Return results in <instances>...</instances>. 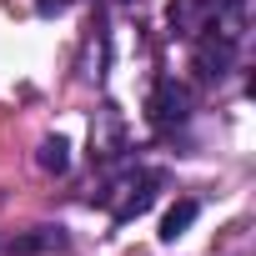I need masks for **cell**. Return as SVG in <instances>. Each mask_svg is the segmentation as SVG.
Returning a JSON list of instances; mask_svg holds the SVG:
<instances>
[{
  "label": "cell",
  "instance_id": "cell-1",
  "mask_svg": "<svg viewBox=\"0 0 256 256\" xmlns=\"http://www.w3.org/2000/svg\"><path fill=\"white\" fill-rule=\"evenodd\" d=\"M161 171H126L110 191H100V201L110 206V221L116 226H126V221H131V216H141L151 201H156V191H161Z\"/></svg>",
  "mask_w": 256,
  "mask_h": 256
},
{
  "label": "cell",
  "instance_id": "cell-2",
  "mask_svg": "<svg viewBox=\"0 0 256 256\" xmlns=\"http://www.w3.org/2000/svg\"><path fill=\"white\" fill-rule=\"evenodd\" d=\"M146 120L156 131H171V126H186L191 120V90L176 80V76H161L146 96Z\"/></svg>",
  "mask_w": 256,
  "mask_h": 256
},
{
  "label": "cell",
  "instance_id": "cell-3",
  "mask_svg": "<svg viewBox=\"0 0 256 256\" xmlns=\"http://www.w3.org/2000/svg\"><path fill=\"white\" fill-rule=\"evenodd\" d=\"M231 60H236V40L231 36H221V30H201L196 36V70H201V80H226Z\"/></svg>",
  "mask_w": 256,
  "mask_h": 256
},
{
  "label": "cell",
  "instance_id": "cell-4",
  "mask_svg": "<svg viewBox=\"0 0 256 256\" xmlns=\"http://www.w3.org/2000/svg\"><path fill=\"white\" fill-rule=\"evenodd\" d=\"M216 20V0H176L171 6V30L176 36H201Z\"/></svg>",
  "mask_w": 256,
  "mask_h": 256
},
{
  "label": "cell",
  "instance_id": "cell-5",
  "mask_svg": "<svg viewBox=\"0 0 256 256\" xmlns=\"http://www.w3.org/2000/svg\"><path fill=\"white\" fill-rule=\"evenodd\" d=\"M196 216H201V201H191V196L171 201V206H166V216H161V241H176V236H181Z\"/></svg>",
  "mask_w": 256,
  "mask_h": 256
},
{
  "label": "cell",
  "instance_id": "cell-6",
  "mask_svg": "<svg viewBox=\"0 0 256 256\" xmlns=\"http://www.w3.org/2000/svg\"><path fill=\"white\" fill-rule=\"evenodd\" d=\"M66 246V231L60 226H36L30 236H16V251L20 256H36V251H60Z\"/></svg>",
  "mask_w": 256,
  "mask_h": 256
},
{
  "label": "cell",
  "instance_id": "cell-7",
  "mask_svg": "<svg viewBox=\"0 0 256 256\" xmlns=\"http://www.w3.org/2000/svg\"><path fill=\"white\" fill-rule=\"evenodd\" d=\"M36 166L60 176V171L70 166V141H66V136H50V141H40V151H36Z\"/></svg>",
  "mask_w": 256,
  "mask_h": 256
}]
</instances>
